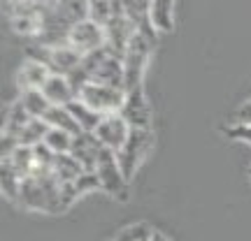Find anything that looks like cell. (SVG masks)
I'll return each instance as SVG.
<instances>
[{"label":"cell","instance_id":"5bb4252c","mask_svg":"<svg viewBox=\"0 0 251 241\" xmlns=\"http://www.w3.org/2000/svg\"><path fill=\"white\" fill-rule=\"evenodd\" d=\"M30 114H28L24 105L19 102V98L5 107V116H2V134H9V137H14L19 139V132L26 128V123L30 121Z\"/></svg>","mask_w":251,"mask_h":241},{"label":"cell","instance_id":"7c38bea8","mask_svg":"<svg viewBox=\"0 0 251 241\" xmlns=\"http://www.w3.org/2000/svg\"><path fill=\"white\" fill-rule=\"evenodd\" d=\"M51 77V72L45 63L35 61V58H26L21 63V67L17 70V88L19 93H26V90H40L47 84V79Z\"/></svg>","mask_w":251,"mask_h":241},{"label":"cell","instance_id":"44dd1931","mask_svg":"<svg viewBox=\"0 0 251 241\" xmlns=\"http://www.w3.org/2000/svg\"><path fill=\"white\" fill-rule=\"evenodd\" d=\"M77 134H70L65 130H58V128H49V132L45 137V146L49 151H54L56 155H65V153L72 151V142H75Z\"/></svg>","mask_w":251,"mask_h":241},{"label":"cell","instance_id":"2e32d148","mask_svg":"<svg viewBox=\"0 0 251 241\" xmlns=\"http://www.w3.org/2000/svg\"><path fill=\"white\" fill-rule=\"evenodd\" d=\"M175 2L177 0H151V23L158 33L175 28Z\"/></svg>","mask_w":251,"mask_h":241},{"label":"cell","instance_id":"5b68a950","mask_svg":"<svg viewBox=\"0 0 251 241\" xmlns=\"http://www.w3.org/2000/svg\"><path fill=\"white\" fill-rule=\"evenodd\" d=\"M96 174H98L100 186H102V190L107 195L117 197V199H124V202L128 199V183L130 181L124 176V170H121L114 151L105 149V151L100 153L98 165H96Z\"/></svg>","mask_w":251,"mask_h":241},{"label":"cell","instance_id":"7a4b0ae2","mask_svg":"<svg viewBox=\"0 0 251 241\" xmlns=\"http://www.w3.org/2000/svg\"><path fill=\"white\" fill-rule=\"evenodd\" d=\"M28 58L45 63L51 74H63V77H72L79 70L84 54H79L77 49H72L70 44L61 46H47V44H35L28 49Z\"/></svg>","mask_w":251,"mask_h":241},{"label":"cell","instance_id":"52a82bcc","mask_svg":"<svg viewBox=\"0 0 251 241\" xmlns=\"http://www.w3.org/2000/svg\"><path fill=\"white\" fill-rule=\"evenodd\" d=\"M119 114L133 130H149L151 128V105L144 95V88L126 90V102Z\"/></svg>","mask_w":251,"mask_h":241},{"label":"cell","instance_id":"6da1fadb","mask_svg":"<svg viewBox=\"0 0 251 241\" xmlns=\"http://www.w3.org/2000/svg\"><path fill=\"white\" fill-rule=\"evenodd\" d=\"M153 46L156 42L149 40L147 35L137 33V35L130 40V44L126 46L124 56V88L126 90H135V88H142V79H144V70L151 61L153 54Z\"/></svg>","mask_w":251,"mask_h":241},{"label":"cell","instance_id":"9c48e42d","mask_svg":"<svg viewBox=\"0 0 251 241\" xmlns=\"http://www.w3.org/2000/svg\"><path fill=\"white\" fill-rule=\"evenodd\" d=\"M130 130H133V128L126 123L121 114H107V116L102 118V123L98 125V130H96L93 134L98 137L100 144H102L105 149L119 153L126 146V142H128Z\"/></svg>","mask_w":251,"mask_h":241},{"label":"cell","instance_id":"ac0fdd59","mask_svg":"<svg viewBox=\"0 0 251 241\" xmlns=\"http://www.w3.org/2000/svg\"><path fill=\"white\" fill-rule=\"evenodd\" d=\"M84 172L86 170L81 167V162L77 160V158H72L70 153H65V155H56L54 174H56V179L61 181V183H75Z\"/></svg>","mask_w":251,"mask_h":241},{"label":"cell","instance_id":"4316f807","mask_svg":"<svg viewBox=\"0 0 251 241\" xmlns=\"http://www.w3.org/2000/svg\"><path fill=\"white\" fill-rule=\"evenodd\" d=\"M151 241H172V239H170V237H165V234H163V232H153Z\"/></svg>","mask_w":251,"mask_h":241},{"label":"cell","instance_id":"d4e9b609","mask_svg":"<svg viewBox=\"0 0 251 241\" xmlns=\"http://www.w3.org/2000/svg\"><path fill=\"white\" fill-rule=\"evenodd\" d=\"M75 190H77V195H84V193H89V190H102L98 174H96V172H84L79 179L75 181Z\"/></svg>","mask_w":251,"mask_h":241},{"label":"cell","instance_id":"8992f818","mask_svg":"<svg viewBox=\"0 0 251 241\" xmlns=\"http://www.w3.org/2000/svg\"><path fill=\"white\" fill-rule=\"evenodd\" d=\"M68 44L84 56L93 54V51H98V49H105V46H107L105 26L98 23V21H93V19H81V21H77V23L70 28Z\"/></svg>","mask_w":251,"mask_h":241},{"label":"cell","instance_id":"ffe728a7","mask_svg":"<svg viewBox=\"0 0 251 241\" xmlns=\"http://www.w3.org/2000/svg\"><path fill=\"white\" fill-rule=\"evenodd\" d=\"M19 102L24 105V109H26L33 118H45V114L51 109V102L45 98L42 90H26V93H19Z\"/></svg>","mask_w":251,"mask_h":241},{"label":"cell","instance_id":"83f0119b","mask_svg":"<svg viewBox=\"0 0 251 241\" xmlns=\"http://www.w3.org/2000/svg\"><path fill=\"white\" fill-rule=\"evenodd\" d=\"M249 176H251V167H249Z\"/></svg>","mask_w":251,"mask_h":241},{"label":"cell","instance_id":"ba28073f","mask_svg":"<svg viewBox=\"0 0 251 241\" xmlns=\"http://www.w3.org/2000/svg\"><path fill=\"white\" fill-rule=\"evenodd\" d=\"M114 12L126 14L135 23L137 33H142L156 42L158 30L151 23V0H114Z\"/></svg>","mask_w":251,"mask_h":241},{"label":"cell","instance_id":"8fae6325","mask_svg":"<svg viewBox=\"0 0 251 241\" xmlns=\"http://www.w3.org/2000/svg\"><path fill=\"white\" fill-rule=\"evenodd\" d=\"M105 151V146L100 144V139L93 132H79L72 142V151L70 155L77 158L81 162V167L86 172H96V165H98L100 153Z\"/></svg>","mask_w":251,"mask_h":241},{"label":"cell","instance_id":"277c9868","mask_svg":"<svg viewBox=\"0 0 251 241\" xmlns=\"http://www.w3.org/2000/svg\"><path fill=\"white\" fill-rule=\"evenodd\" d=\"M77 100L86 102L91 109H96L100 114H119L126 102V90L117 86H107V84H93L89 81L84 88L79 90Z\"/></svg>","mask_w":251,"mask_h":241},{"label":"cell","instance_id":"d6986e66","mask_svg":"<svg viewBox=\"0 0 251 241\" xmlns=\"http://www.w3.org/2000/svg\"><path fill=\"white\" fill-rule=\"evenodd\" d=\"M47 132H49V125H47L42 118H30L26 123V128L19 132V146L35 149L40 144H45Z\"/></svg>","mask_w":251,"mask_h":241},{"label":"cell","instance_id":"e0dca14e","mask_svg":"<svg viewBox=\"0 0 251 241\" xmlns=\"http://www.w3.org/2000/svg\"><path fill=\"white\" fill-rule=\"evenodd\" d=\"M49 128H58V130H65V132L70 134H79L81 128L77 125V121H75V116L70 114V109L68 107H58V105H51V109L45 114V118H42Z\"/></svg>","mask_w":251,"mask_h":241},{"label":"cell","instance_id":"4fadbf2b","mask_svg":"<svg viewBox=\"0 0 251 241\" xmlns=\"http://www.w3.org/2000/svg\"><path fill=\"white\" fill-rule=\"evenodd\" d=\"M40 90L45 93V98L49 100L51 105H58V107H68L72 100H77V93L72 88L70 79L63 77V74H51Z\"/></svg>","mask_w":251,"mask_h":241},{"label":"cell","instance_id":"9a60e30c","mask_svg":"<svg viewBox=\"0 0 251 241\" xmlns=\"http://www.w3.org/2000/svg\"><path fill=\"white\" fill-rule=\"evenodd\" d=\"M68 109H70V114L75 116L77 125L81 128V132H96L98 125L102 123V118H105V114H100V111H96V109H91L89 105L81 102V100H72L70 105H68Z\"/></svg>","mask_w":251,"mask_h":241},{"label":"cell","instance_id":"7402d4cb","mask_svg":"<svg viewBox=\"0 0 251 241\" xmlns=\"http://www.w3.org/2000/svg\"><path fill=\"white\" fill-rule=\"evenodd\" d=\"M19 190H21V176L14 172L12 162H9L7 158H2V193H5V197L17 202Z\"/></svg>","mask_w":251,"mask_h":241},{"label":"cell","instance_id":"30bf717a","mask_svg":"<svg viewBox=\"0 0 251 241\" xmlns=\"http://www.w3.org/2000/svg\"><path fill=\"white\" fill-rule=\"evenodd\" d=\"M105 33H107V49L112 54L124 56L126 46L130 44V40L137 35V28L130 19L121 14V12H114L109 21L105 23Z\"/></svg>","mask_w":251,"mask_h":241},{"label":"cell","instance_id":"603a6c76","mask_svg":"<svg viewBox=\"0 0 251 241\" xmlns=\"http://www.w3.org/2000/svg\"><path fill=\"white\" fill-rule=\"evenodd\" d=\"M153 232L156 230H151V225L133 223V225H128V227H124L112 241H151Z\"/></svg>","mask_w":251,"mask_h":241},{"label":"cell","instance_id":"3957f363","mask_svg":"<svg viewBox=\"0 0 251 241\" xmlns=\"http://www.w3.org/2000/svg\"><path fill=\"white\" fill-rule=\"evenodd\" d=\"M153 142H156V137H153L151 128L149 130H130V137H128L126 146L117 153L119 165H121L124 176L128 181L137 174V170L142 167V162L147 160V155L151 153Z\"/></svg>","mask_w":251,"mask_h":241},{"label":"cell","instance_id":"484cf974","mask_svg":"<svg viewBox=\"0 0 251 241\" xmlns=\"http://www.w3.org/2000/svg\"><path fill=\"white\" fill-rule=\"evenodd\" d=\"M230 123H251V100L249 102H244L242 107L230 116Z\"/></svg>","mask_w":251,"mask_h":241},{"label":"cell","instance_id":"cb8c5ba5","mask_svg":"<svg viewBox=\"0 0 251 241\" xmlns=\"http://www.w3.org/2000/svg\"><path fill=\"white\" fill-rule=\"evenodd\" d=\"M224 134L235 142H244L251 146V123H228L224 125Z\"/></svg>","mask_w":251,"mask_h":241}]
</instances>
